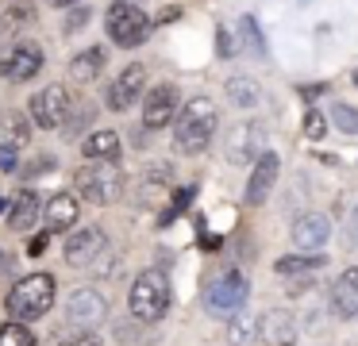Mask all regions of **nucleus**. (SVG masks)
Here are the masks:
<instances>
[{"label": "nucleus", "instance_id": "obj_24", "mask_svg": "<svg viewBox=\"0 0 358 346\" xmlns=\"http://www.w3.org/2000/svg\"><path fill=\"white\" fill-rule=\"evenodd\" d=\"M227 343L231 346H255L258 343V315H250V312H235V315H227Z\"/></svg>", "mask_w": 358, "mask_h": 346}, {"label": "nucleus", "instance_id": "obj_39", "mask_svg": "<svg viewBox=\"0 0 358 346\" xmlns=\"http://www.w3.org/2000/svg\"><path fill=\"white\" fill-rule=\"evenodd\" d=\"M355 85H358V69H355Z\"/></svg>", "mask_w": 358, "mask_h": 346}, {"label": "nucleus", "instance_id": "obj_26", "mask_svg": "<svg viewBox=\"0 0 358 346\" xmlns=\"http://www.w3.org/2000/svg\"><path fill=\"white\" fill-rule=\"evenodd\" d=\"M0 346H39V343L24 323H4L0 327Z\"/></svg>", "mask_w": 358, "mask_h": 346}, {"label": "nucleus", "instance_id": "obj_7", "mask_svg": "<svg viewBox=\"0 0 358 346\" xmlns=\"http://www.w3.org/2000/svg\"><path fill=\"white\" fill-rule=\"evenodd\" d=\"M70 108L73 100L66 85H47V89H39L27 100V115H31V123L39 131H58L66 123V115H70Z\"/></svg>", "mask_w": 358, "mask_h": 346}, {"label": "nucleus", "instance_id": "obj_21", "mask_svg": "<svg viewBox=\"0 0 358 346\" xmlns=\"http://www.w3.org/2000/svg\"><path fill=\"white\" fill-rule=\"evenodd\" d=\"M31 143V120H24L20 112H0V146L20 150Z\"/></svg>", "mask_w": 358, "mask_h": 346}, {"label": "nucleus", "instance_id": "obj_16", "mask_svg": "<svg viewBox=\"0 0 358 346\" xmlns=\"http://www.w3.org/2000/svg\"><path fill=\"white\" fill-rule=\"evenodd\" d=\"M43 219H47V231H70V227H78L81 200L73 196V192H55V196H47V204H43Z\"/></svg>", "mask_w": 358, "mask_h": 346}, {"label": "nucleus", "instance_id": "obj_19", "mask_svg": "<svg viewBox=\"0 0 358 346\" xmlns=\"http://www.w3.org/2000/svg\"><path fill=\"white\" fill-rule=\"evenodd\" d=\"M39 212H43V204L31 189L16 192V200L8 204V227L12 231H31L35 223H39Z\"/></svg>", "mask_w": 358, "mask_h": 346}, {"label": "nucleus", "instance_id": "obj_32", "mask_svg": "<svg viewBox=\"0 0 358 346\" xmlns=\"http://www.w3.org/2000/svg\"><path fill=\"white\" fill-rule=\"evenodd\" d=\"M216 50L224 54V58H235V50H239V46H235V35H231V31H224V27L216 31Z\"/></svg>", "mask_w": 358, "mask_h": 346}, {"label": "nucleus", "instance_id": "obj_9", "mask_svg": "<svg viewBox=\"0 0 358 346\" xmlns=\"http://www.w3.org/2000/svg\"><path fill=\"white\" fill-rule=\"evenodd\" d=\"M108 319V296L101 289H78L66 304V323L73 331H93Z\"/></svg>", "mask_w": 358, "mask_h": 346}, {"label": "nucleus", "instance_id": "obj_22", "mask_svg": "<svg viewBox=\"0 0 358 346\" xmlns=\"http://www.w3.org/2000/svg\"><path fill=\"white\" fill-rule=\"evenodd\" d=\"M104 62H108V54H104L101 46H89V50L73 54V62H70V77H73V81H81V85H89V81H96V77H101Z\"/></svg>", "mask_w": 358, "mask_h": 346}, {"label": "nucleus", "instance_id": "obj_31", "mask_svg": "<svg viewBox=\"0 0 358 346\" xmlns=\"http://www.w3.org/2000/svg\"><path fill=\"white\" fill-rule=\"evenodd\" d=\"M85 23H89V8L73 4V12L66 15V23H62V27H66V35H70V31H81V27H85Z\"/></svg>", "mask_w": 358, "mask_h": 346}, {"label": "nucleus", "instance_id": "obj_17", "mask_svg": "<svg viewBox=\"0 0 358 346\" xmlns=\"http://www.w3.org/2000/svg\"><path fill=\"white\" fill-rule=\"evenodd\" d=\"M331 312L339 319H355L358 315V266L343 269L331 284Z\"/></svg>", "mask_w": 358, "mask_h": 346}, {"label": "nucleus", "instance_id": "obj_6", "mask_svg": "<svg viewBox=\"0 0 358 346\" xmlns=\"http://www.w3.org/2000/svg\"><path fill=\"white\" fill-rule=\"evenodd\" d=\"M247 296H250L247 277H243L239 269H227L224 277H216V281L208 284L204 308H208V315H216V319H227V315H235L243 304H247Z\"/></svg>", "mask_w": 358, "mask_h": 346}, {"label": "nucleus", "instance_id": "obj_27", "mask_svg": "<svg viewBox=\"0 0 358 346\" xmlns=\"http://www.w3.org/2000/svg\"><path fill=\"white\" fill-rule=\"evenodd\" d=\"M331 123L343 131V135H358V112L347 104H331Z\"/></svg>", "mask_w": 358, "mask_h": 346}, {"label": "nucleus", "instance_id": "obj_5", "mask_svg": "<svg viewBox=\"0 0 358 346\" xmlns=\"http://www.w3.org/2000/svg\"><path fill=\"white\" fill-rule=\"evenodd\" d=\"M104 31H108V38L120 46V50H131V46L147 43L150 20H147V12H143L139 4H124V0H116V4L104 12Z\"/></svg>", "mask_w": 358, "mask_h": 346}, {"label": "nucleus", "instance_id": "obj_20", "mask_svg": "<svg viewBox=\"0 0 358 346\" xmlns=\"http://www.w3.org/2000/svg\"><path fill=\"white\" fill-rule=\"evenodd\" d=\"M324 266H327V258L320 250H312V254H289V258L273 261L278 277H312V273H320Z\"/></svg>", "mask_w": 358, "mask_h": 346}, {"label": "nucleus", "instance_id": "obj_36", "mask_svg": "<svg viewBox=\"0 0 358 346\" xmlns=\"http://www.w3.org/2000/svg\"><path fill=\"white\" fill-rule=\"evenodd\" d=\"M50 4H55V8H73L78 0H50Z\"/></svg>", "mask_w": 358, "mask_h": 346}, {"label": "nucleus", "instance_id": "obj_34", "mask_svg": "<svg viewBox=\"0 0 358 346\" xmlns=\"http://www.w3.org/2000/svg\"><path fill=\"white\" fill-rule=\"evenodd\" d=\"M43 250H47V235H35L31 243H27V254H31V258H39Z\"/></svg>", "mask_w": 358, "mask_h": 346}, {"label": "nucleus", "instance_id": "obj_1", "mask_svg": "<svg viewBox=\"0 0 358 346\" xmlns=\"http://www.w3.org/2000/svg\"><path fill=\"white\" fill-rule=\"evenodd\" d=\"M220 112L208 96H193L189 104L178 108L173 115V150L178 154H201L208 150V143L216 138Z\"/></svg>", "mask_w": 358, "mask_h": 346}, {"label": "nucleus", "instance_id": "obj_29", "mask_svg": "<svg viewBox=\"0 0 358 346\" xmlns=\"http://www.w3.org/2000/svg\"><path fill=\"white\" fill-rule=\"evenodd\" d=\"M324 131H327L324 115H320L316 108H308V112H304V135H308L312 143H320V138H324Z\"/></svg>", "mask_w": 358, "mask_h": 346}, {"label": "nucleus", "instance_id": "obj_4", "mask_svg": "<svg viewBox=\"0 0 358 346\" xmlns=\"http://www.w3.org/2000/svg\"><path fill=\"white\" fill-rule=\"evenodd\" d=\"M120 192H124V169L116 161H93L73 177V196L89 204H112L120 200Z\"/></svg>", "mask_w": 358, "mask_h": 346}, {"label": "nucleus", "instance_id": "obj_30", "mask_svg": "<svg viewBox=\"0 0 358 346\" xmlns=\"http://www.w3.org/2000/svg\"><path fill=\"white\" fill-rule=\"evenodd\" d=\"M58 161L50 158V154H39V158L35 161H27V169H24V177H43V173H50V169H55Z\"/></svg>", "mask_w": 358, "mask_h": 346}, {"label": "nucleus", "instance_id": "obj_38", "mask_svg": "<svg viewBox=\"0 0 358 346\" xmlns=\"http://www.w3.org/2000/svg\"><path fill=\"white\" fill-rule=\"evenodd\" d=\"M0 269H4V254H0Z\"/></svg>", "mask_w": 358, "mask_h": 346}, {"label": "nucleus", "instance_id": "obj_42", "mask_svg": "<svg viewBox=\"0 0 358 346\" xmlns=\"http://www.w3.org/2000/svg\"><path fill=\"white\" fill-rule=\"evenodd\" d=\"M355 319H358V315H355Z\"/></svg>", "mask_w": 358, "mask_h": 346}, {"label": "nucleus", "instance_id": "obj_33", "mask_svg": "<svg viewBox=\"0 0 358 346\" xmlns=\"http://www.w3.org/2000/svg\"><path fill=\"white\" fill-rule=\"evenodd\" d=\"M0 173H20V150L0 146Z\"/></svg>", "mask_w": 358, "mask_h": 346}, {"label": "nucleus", "instance_id": "obj_37", "mask_svg": "<svg viewBox=\"0 0 358 346\" xmlns=\"http://www.w3.org/2000/svg\"><path fill=\"white\" fill-rule=\"evenodd\" d=\"M124 4H139V8H143V0H124Z\"/></svg>", "mask_w": 358, "mask_h": 346}, {"label": "nucleus", "instance_id": "obj_25", "mask_svg": "<svg viewBox=\"0 0 358 346\" xmlns=\"http://www.w3.org/2000/svg\"><path fill=\"white\" fill-rule=\"evenodd\" d=\"M289 327H293V315L281 312V308H273V312H266L262 319H258V343H285L289 338Z\"/></svg>", "mask_w": 358, "mask_h": 346}, {"label": "nucleus", "instance_id": "obj_23", "mask_svg": "<svg viewBox=\"0 0 358 346\" xmlns=\"http://www.w3.org/2000/svg\"><path fill=\"white\" fill-rule=\"evenodd\" d=\"M224 96L231 100L235 108H258V104H262V89H258V81H255V77H243V73L227 77Z\"/></svg>", "mask_w": 358, "mask_h": 346}, {"label": "nucleus", "instance_id": "obj_3", "mask_svg": "<svg viewBox=\"0 0 358 346\" xmlns=\"http://www.w3.org/2000/svg\"><path fill=\"white\" fill-rule=\"evenodd\" d=\"M170 308V281L162 269H143L127 289V312L139 323H158Z\"/></svg>", "mask_w": 358, "mask_h": 346}, {"label": "nucleus", "instance_id": "obj_12", "mask_svg": "<svg viewBox=\"0 0 358 346\" xmlns=\"http://www.w3.org/2000/svg\"><path fill=\"white\" fill-rule=\"evenodd\" d=\"M181 108V92L178 85H155V89L147 92V100H143V127L147 131H162L173 123V115H178Z\"/></svg>", "mask_w": 358, "mask_h": 346}, {"label": "nucleus", "instance_id": "obj_40", "mask_svg": "<svg viewBox=\"0 0 358 346\" xmlns=\"http://www.w3.org/2000/svg\"><path fill=\"white\" fill-rule=\"evenodd\" d=\"M278 346H289V343H278Z\"/></svg>", "mask_w": 358, "mask_h": 346}, {"label": "nucleus", "instance_id": "obj_41", "mask_svg": "<svg viewBox=\"0 0 358 346\" xmlns=\"http://www.w3.org/2000/svg\"><path fill=\"white\" fill-rule=\"evenodd\" d=\"M0 4H4V0H0Z\"/></svg>", "mask_w": 358, "mask_h": 346}, {"label": "nucleus", "instance_id": "obj_28", "mask_svg": "<svg viewBox=\"0 0 358 346\" xmlns=\"http://www.w3.org/2000/svg\"><path fill=\"white\" fill-rule=\"evenodd\" d=\"M239 31H243V38H247V46L255 54H266V43H262V31H258V23L250 20V15H243L239 20Z\"/></svg>", "mask_w": 358, "mask_h": 346}, {"label": "nucleus", "instance_id": "obj_15", "mask_svg": "<svg viewBox=\"0 0 358 346\" xmlns=\"http://www.w3.org/2000/svg\"><path fill=\"white\" fill-rule=\"evenodd\" d=\"M293 246L296 250H320V246L331 238V219H327L324 212H304V215H296L293 219Z\"/></svg>", "mask_w": 358, "mask_h": 346}, {"label": "nucleus", "instance_id": "obj_35", "mask_svg": "<svg viewBox=\"0 0 358 346\" xmlns=\"http://www.w3.org/2000/svg\"><path fill=\"white\" fill-rule=\"evenodd\" d=\"M350 235H355V243H358V208H355V215H350Z\"/></svg>", "mask_w": 358, "mask_h": 346}, {"label": "nucleus", "instance_id": "obj_11", "mask_svg": "<svg viewBox=\"0 0 358 346\" xmlns=\"http://www.w3.org/2000/svg\"><path fill=\"white\" fill-rule=\"evenodd\" d=\"M266 146V127L262 123H235L224 138V154L231 166H250Z\"/></svg>", "mask_w": 358, "mask_h": 346}, {"label": "nucleus", "instance_id": "obj_14", "mask_svg": "<svg viewBox=\"0 0 358 346\" xmlns=\"http://www.w3.org/2000/svg\"><path fill=\"white\" fill-rule=\"evenodd\" d=\"M281 177V158L273 150H262L250 161V177H247V204H266Z\"/></svg>", "mask_w": 358, "mask_h": 346}, {"label": "nucleus", "instance_id": "obj_10", "mask_svg": "<svg viewBox=\"0 0 358 346\" xmlns=\"http://www.w3.org/2000/svg\"><path fill=\"white\" fill-rule=\"evenodd\" d=\"M143 89H147V66L131 62V66H124L108 81V89H104V108H112V112H127V108L143 96Z\"/></svg>", "mask_w": 358, "mask_h": 346}, {"label": "nucleus", "instance_id": "obj_8", "mask_svg": "<svg viewBox=\"0 0 358 346\" xmlns=\"http://www.w3.org/2000/svg\"><path fill=\"white\" fill-rule=\"evenodd\" d=\"M43 66H47V54H43V46L31 43V38H20L8 50H0V77H4V81L24 85V81H31Z\"/></svg>", "mask_w": 358, "mask_h": 346}, {"label": "nucleus", "instance_id": "obj_2", "mask_svg": "<svg viewBox=\"0 0 358 346\" xmlns=\"http://www.w3.org/2000/svg\"><path fill=\"white\" fill-rule=\"evenodd\" d=\"M50 308H55V277H50V273L20 277V281L8 289V296H4V312H8L16 323L43 319Z\"/></svg>", "mask_w": 358, "mask_h": 346}, {"label": "nucleus", "instance_id": "obj_18", "mask_svg": "<svg viewBox=\"0 0 358 346\" xmlns=\"http://www.w3.org/2000/svg\"><path fill=\"white\" fill-rule=\"evenodd\" d=\"M81 150L89 161H116L120 158V135L112 127H93L81 138Z\"/></svg>", "mask_w": 358, "mask_h": 346}, {"label": "nucleus", "instance_id": "obj_13", "mask_svg": "<svg viewBox=\"0 0 358 346\" xmlns=\"http://www.w3.org/2000/svg\"><path fill=\"white\" fill-rule=\"evenodd\" d=\"M104 250H108L104 227H78V231H70V238H66L62 258H66V266H93L96 258H104Z\"/></svg>", "mask_w": 358, "mask_h": 346}]
</instances>
